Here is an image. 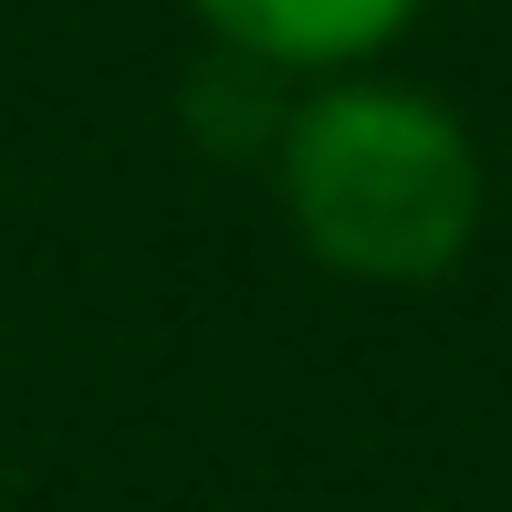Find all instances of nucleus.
<instances>
[{
	"instance_id": "f257e3e1",
	"label": "nucleus",
	"mask_w": 512,
	"mask_h": 512,
	"mask_svg": "<svg viewBox=\"0 0 512 512\" xmlns=\"http://www.w3.org/2000/svg\"><path fill=\"white\" fill-rule=\"evenodd\" d=\"M283 209L314 262L356 283H429L481 230V157L460 115L408 84H324L283 126Z\"/></svg>"
},
{
	"instance_id": "f03ea898",
	"label": "nucleus",
	"mask_w": 512,
	"mask_h": 512,
	"mask_svg": "<svg viewBox=\"0 0 512 512\" xmlns=\"http://www.w3.org/2000/svg\"><path fill=\"white\" fill-rule=\"evenodd\" d=\"M220 32L230 63H262V74H345V63L387 53L418 21V0H189Z\"/></svg>"
}]
</instances>
